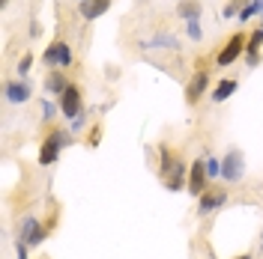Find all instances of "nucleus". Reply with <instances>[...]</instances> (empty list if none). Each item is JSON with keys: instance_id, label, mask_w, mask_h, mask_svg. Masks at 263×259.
Listing matches in <instances>:
<instances>
[{"instance_id": "obj_26", "label": "nucleus", "mask_w": 263, "mask_h": 259, "mask_svg": "<svg viewBox=\"0 0 263 259\" xmlns=\"http://www.w3.org/2000/svg\"><path fill=\"white\" fill-rule=\"evenodd\" d=\"M236 259H254V256H251V253H242V256H236Z\"/></svg>"}, {"instance_id": "obj_16", "label": "nucleus", "mask_w": 263, "mask_h": 259, "mask_svg": "<svg viewBox=\"0 0 263 259\" xmlns=\"http://www.w3.org/2000/svg\"><path fill=\"white\" fill-rule=\"evenodd\" d=\"M260 45H263V27H257V30L248 36V45H246V63L251 69L260 63Z\"/></svg>"}, {"instance_id": "obj_21", "label": "nucleus", "mask_w": 263, "mask_h": 259, "mask_svg": "<svg viewBox=\"0 0 263 259\" xmlns=\"http://www.w3.org/2000/svg\"><path fill=\"white\" fill-rule=\"evenodd\" d=\"M185 36H189L192 42H200V39H203V27H200V21H185Z\"/></svg>"}, {"instance_id": "obj_5", "label": "nucleus", "mask_w": 263, "mask_h": 259, "mask_svg": "<svg viewBox=\"0 0 263 259\" xmlns=\"http://www.w3.org/2000/svg\"><path fill=\"white\" fill-rule=\"evenodd\" d=\"M18 239L27 244V247H39V244L48 239V227L36 214H27V218L18 221Z\"/></svg>"}, {"instance_id": "obj_3", "label": "nucleus", "mask_w": 263, "mask_h": 259, "mask_svg": "<svg viewBox=\"0 0 263 259\" xmlns=\"http://www.w3.org/2000/svg\"><path fill=\"white\" fill-rule=\"evenodd\" d=\"M246 45H248V36L242 30H236L233 36H228V42L221 45V51L215 54V66L218 69H228L233 66L239 57H246Z\"/></svg>"}, {"instance_id": "obj_23", "label": "nucleus", "mask_w": 263, "mask_h": 259, "mask_svg": "<svg viewBox=\"0 0 263 259\" xmlns=\"http://www.w3.org/2000/svg\"><path fill=\"white\" fill-rule=\"evenodd\" d=\"M102 143V125H93L90 134H87V146H99Z\"/></svg>"}, {"instance_id": "obj_29", "label": "nucleus", "mask_w": 263, "mask_h": 259, "mask_svg": "<svg viewBox=\"0 0 263 259\" xmlns=\"http://www.w3.org/2000/svg\"><path fill=\"white\" fill-rule=\"evenodd\" d=\"M260 247H263V229H260Z\"/></svg>"}, {"instance_id": "obj_20", "label": "nucleus", "mask_w": 263, "mask_h": 259, "mask_svg": "<svg viewBox=\"0 0 263 259\" xmlns=\"http://www.w3.org/2000/svg\"><path fill=\"white\" fill-rule=\"evenodd\" d=\"M251 15H260V0H246V6L239 12V21H248Z\"/></svg>"}, {"instance_id": "obj_6", "label": "nucleus", "mask_w": 263, "mask_h": 259, "mask_svg": "<svg viewBox=\"0 0 263 259\" xmlns=\"http://www.w3.org/2000/svg\"><path fill=\"white\" fill-rule=\"evenodd\" d=\"M57 104H60V116L63 119H78V116L84 114V93H81V87L78 83H69L66 87V93L60 98H57Z\"/></svg>"}, {"instance_id": "obj_25", "label": "nucleus", "mask_w": 263, "mask_h": 259, "mask_svg": "<svg viewBox=\"0 0 263 259\" xmlns=\"http://www.w3.org/2000/svg\"><path fill=\"white\" fill-rule=\"evenodd\" d=\"M15 253H18V259H27V244L21 242V239L15 242Z\"/></svg>"}, {"instance_id": "obj_4", "label": "nucleus", "mask_w": 263, "mask_h": 259, "mask_svg": "<svg viewBox=\"0 0 263 259\" xmlns=\"http://www.w3.org/2000/svg\"><path fill=\"white\" fill-rule=\"evenodd\" d=\"M42 63L51 66V69H69V66L75 63L72 45H69L66 39H54V42H48L45 51H42Z\"/></svg>"}, {"instance_id": "obj_12", "label": "nucleus", "mask_w": 263, "mask_h": 259, "mask_svg": "<svg viewBox=\"0 0 263 259\" xmlns=\"http://www.w3.org/2000/svg\"><path fill=\"white\" fill-rule=\"evenodd\" d=\"M42 87H45V93L54 98H60L66 93V87H69V78H66V69H51L48 75H45V81H42Z\"/></svg>"}, {"instance_id": "obj_9", "label": "nucleus", "mask_w": 263, "mask_h": 259, "mask_svg": "<svg viewBox=\"0 0 263 259\" xmlns=\"http://www.w3.org/2000/svg\"><path fill=\"white\" fill-rule=\"evenodd\" d=\"M224 203H228V188H215V185H210L203 194L197 197V214L206 218V214L218 211Z\"/></svg>"}, {"instance_id": "obj_28", "label": "nucleus", "mask_w": 263, "mask_h": 259, "mask_svg": "<svg viewBox=\"0 0 263 259\" xmlns=\"http://www.w3.org/2000/svg\"><path fill=\"white\" fill-rule=\"evenodd\" d=\"M0 6H3V9H6V6H9V0H0Z\"/></svg>"}, {"instance_id": "obj_2", "label": "nucleus", "mask_w": 263, "mask_h": 259, "mask_svg": "<svg viewBox=\"0 0 263 259\" xmlns=\"http://www.w3.org/2000/svg\"><path fill=\"white\" fill-rule=\"evenodd\" d=\"M75 140H72V131L69 128H51L45 137H42V146H39V164L42 167H51V164H57V158H60V152H63L66 146H72Z\"/></svg>"}, {"instance_id": "obj_27", "label": "nucleus", "mask_w": 263, "mask_h": 259, "mask_svg": "<svg viewBox=\"0 0 263 259\" xmlns=\"http://www.w3.org/2000/svg\"><path fill=\"white\" fill-rule=\"evenodd\" d=\"M260 27H263V0H260Z\"/></svg>"}, {"instance_id": "obj_14", "label": "nucleus", "mask_w": 263, "mask_h": 259, "mask_svg": "<svg viewBox=\"0 0 263 259\" xmlns=\"http://www.w3.org/2000/svg\"><path fill=\"white\" fill-rule=\"evenodd\" d=\"M141 48L149 51V48H162V51H180V39L174 36V33H167V30H159L149 42H141Z\"/></svg>"}, {"instance_id": "obj_31", "label": "nucleus", "mask_w": 263, "mask_h": 259, "mask_svg": "<svg viewBox=\"0 0 263 259\" xmlns=\"http://www.w3.org/2000/svg\"><path fill=\"white\" fill-rule=\"evenodd\" d=\"M177 3H180V0H177Z\"/></svg>"}, {"instance_id": "obj_10", "label": "nucleus", "mask_w": 263, "mask_h": 259, "mask_svg": "<svg viewBox=\"0 0 263 259\" xmlns=\"http://www.w3.org/2000/svg\"><path fill=\"white\" fill-rule=\"evenodd\" d=\"M213 182H210V176H206V158H195L192 161V167H189V194L192 197H200L206 188H210Z\"/></svg>"}, {"instance_id": "obj_15", "label": "nucleus", "mask_w": 263, "mask_h": 259, "mask_svg": "<svg viewBox=\"0 0 263 259\" xmlns=\"http://www.w3.org/2000/svg\"><path fill=\"white\" fill-rule=\"evenodd\" d=\"M236 90H239V81H236V78H224V81H218V83L213 87L210 101H213V104H221V101H228V98L236 93Z\"/></svg>"}, {"instance_id": "obj_1", "label": "nucleus", "mask_w": 263, "mask_h": 259, "mask_svg": "<svg viewBox=\"0 0 263 259\" xmlns=\"http://www.w3.org/2000/svg\"><path fill=\"white\" fill-rule=\"evenodd\" d=\"M189 167L192 164L182 161L167 143H159V173H162V182L167 191L177 194V191H182L189 185Z\"/></svg>"}, {"instance_id": "obj_11", "label": "nucleus", "mask_w": 263, "mask_h": 259, "mask_svg": "<svg viewBox=\"0 0 263 259\" xmlns=\"http://www.w3.org/2000/svg\"><path fill=\"white\" fill-rule=\"evenodd\" d=\"M3 96H6V101H12V104H27L33 98V90L27 81H6L3 83Z\"/></svg>"}, {"instance_id": "obj_17", "label": "nucleus", "mask_w": 263, "mask_h": 259, "mask_svg": "<svg viewBox=\"0 0 263 259\" xmlns=\"http://www.w3.org/2000/svg\"><path fill=\"white\" fill-rule=\"evenodd\" d=\"M177 15H180L182 21H200L203 6H200V0H180V3H177Z\"/></svg>"}, {"instance_id": "obj_19", "label": "nucleus", "mask_w": 263, "mask_h": 259, "mask_svg": "<svg viewBox=\"0 0 263 259\" xmlns=\"http://www.w3.org/2000/svg\"><path fill=\"white\" fill-rule=\"evenodd\" d=\"M206 176H210V182L221 176V158H215V155H206Z\"/></svg>"}, {"instance_id": "obj_13", "label": "nucleus", "mask_w": 263, "mask_h": 259, "mask_svg": "<svg viewBox=\"0 0 263 259\" xmlns=\"http://www.w3.org/2000/svg\"><path fill=\"white\" fill-rule=\"evenodd\" d=\"M111 3L114 0H84V3H78V12H81L84 21H96L111 9Z\"/></svg>"}, {"instance_id": "obj_18", "label": "nucleus", "mask_w": 263, "mask_h": 259, "mask_svg": "<svg viewBox=\"0 0 263 259\" xmlns=\"http://www.w3.org/2000/svg\"><path fill=\"white\" fill-rule=\"evenodd\" d=\"M57 114H60V104H57V101H48V98H42V119H45V122H54Z\"/></svg>"}, {"instance_id": "obj_22", "label": "nucleus", "mask_w": 263, "mask_h": 259, "mask_svg": "<svg viewBox=\"0 0 263 259\" xmlns=\"http://www.w3.org/2000/svg\"><path fill=\"white\" fill-rule=\"evenodd\" d=\"M30 66H33V54H21V60H18V81H24L30 75Z\"/></svg>"}, {"instance_id": "obj_8", "label": "nucleus", "mask_w": 263, "mask_h": 259, "mask_svg": "<svg viewBox=\"0 0 263 259\" xmlns=\"http://www.w3.org/2000/svg\"><path fill=\"white\" fill-rule=\"evenodd\" d=\"M203 96H210V72L200 66L195 75L189 78V83H185V104L189 107H197L203 101Z\"/></svg>"}, {"instance_id": "obj_30", "label": "nucleus", "mask_w": 263, "mask_h": 259, "mask_svg": "<svg viewBox=\"0 0 263 259\" xmlns=\"http://www.w3.org/2000/svg\"><path fill=\"white\" fill-rule=\"evenodd\" d=\"M75 3H84V0H75Z\"/></svg>"}, {"instance_id": "obj_7", "label": "nucleus", "mask_w": 263, "mask_h": 259, "mask_svg": "<svg viewBox=\"0 0 263 259\" xmlns=\"http://www.w3.org/2000/svg\"><path fill=\"white\" fill-rule=\"evenodd\" d=\"M242 176H246V155H242V149L230 146L221 158V179L233 185V182H242Z\"/></svg>"}, {"instance_id": "obj_24", "label": "nucleus", "mask_w": 263, "mask_h": 259, "mask_svg": "<svg viewBox=\"0 0 263 259\" xmlns=\"http://www.w3.org/2000/svg\"><path fill=\"white\" fill-rule=\"evenodd\" d=\"M84 125H87V114H81L78 119H72V122H69V131H78V128H84Z\"/></svg>"}]
</instances>
